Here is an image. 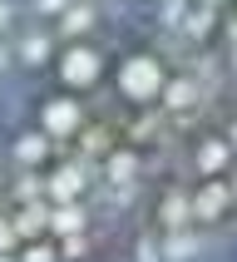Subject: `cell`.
Listing matches in <instances>:
<instances>
[{
	"label": "cell",
	"mask_w": 237,
	"mask_h": 262,
	"mask_svg": "<svg viewBox=\"0 0 237 262\" xmlns=\"http://www.w3.org/2000/svg\"><path fill=\"white\" fill-rule=\"evenodd\" d=\"M227 163L218 173H193L188 188V218L193 223H212L222 233L237 237V139H227Z\"/></svg>",
	"instance_id": "1"
}]
</instances>
